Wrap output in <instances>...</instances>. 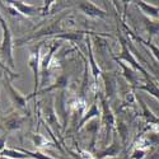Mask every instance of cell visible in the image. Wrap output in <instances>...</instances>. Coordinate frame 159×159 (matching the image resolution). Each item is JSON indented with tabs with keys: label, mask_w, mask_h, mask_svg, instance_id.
<instances>
[{
	"label": "cell",
	"mask_w": 159,
	"mask_h": 159,
	"mask_svg": "<svg viewBox=\"0 0 159 159\" xmlns=\"http://www.w3.org/2000/svg\"><path fill=\"white\" fill-rule=\"evenodd\" d=\"M0 25H2L3 30V39H2V45H0V59H2L3 62H7V66L10 70H13L16 66L14 57H13V36L7 20L2 16V13H0Z\"/></svg>",
	"instance_id": "6da1fadb"
},
{
	"label": "cell",
	"mask_w": 159,
	"mask_h": 159,
	"mask_svg": "<svg viewBox=\"0 0 159 159\" xmlns=\"http://www.w3.org/2000/svg\"><path fill=\"white\" fill-rule=\"evenodd\" d=\"M2 76H3V75H2V73H0V80H2Z\"/></svg>",
	"instance_id": "603a6c76"
},
{
	"label": "cell",
	"mask_w": 159,
	"mask_h": 159,
	"mask_svg": "<svg viewBox=\"0 0 159 159\" xmlns=\"http://www.w3.org/2000/svg\"><path fill=\"white\" fill-rule=\"evenodd\" d=\"M99 116H101V111H99L98 106H97V102H93V103L90 104L89 111L85 113V116L80 120V122H79V125H78V130H80L82 127H84L85 124H87L89 120H92V118H94V117H99Z\"/></svg>",
	"instance_id": "8fae6325"
},
{
	"label": "cell",
	"mask_w": 159,
	"mask_h": 159,
	"mask_svg": "<svg viewBox=\"0 0 159 159\" xmlns=\"http://www.w3.org/2000/svg\"><path fill=\"white\" fill-rule=\"evenodd\" d=\"M85 41H87V47H88V57H89V64H90V69H92V75H93V78H94V83H97L98 78L102 75V71H101V69L98 68V65L94 61L93 51H92V41H90L89 36H87Z\"/></svg>",
	"instance_id": "9c48e42d"
},
{
	"label": "cell",
	"mask_w": 159,
	"mask_h": 159,
	"mask_svg": "<svg viewBox=\"0 0 159 159\" xmlns=\"http://www.w3.org/2000/svg\"><path fill=\"white\" fill-rule=\"evenodd\" d=\"M23 125V118L19 116H13L10 118H8L5 122V127L7 130H16V129H20Z\"/></svg>",
	"instance_id": "e0dca14e"
},
{
	"label": "cell",
	"mask_w": 159,
	"mask_h": 159,
	"mask_svg": "<svg viewBox=\"0 0 159 159\" xmlns=\"http://www.w3.org/2000/svg\"><path fill=\"white\" fill-rule=\"evenodd\" d=\"M43 117L47 124H50L52 127H54L56 131L59 130V122H57V117L55 115V111H54V107H52V104L48 103V106L43 108Z\"/></svg>",
	"instance_id": "7c38bea8"
},
{
	"label": "cell",
	"mask_w": 159,
	"mask_h": 159,
	"mask_svg": "<svg viewBox=\"0 0 159 159\" xmlns=\"http://www.w3.org/2000/svg\"><path fill=\"white\" fill-rule=\"evenodd\" d=\"M5 145H7V135H3L0 136V153L5 149Z\"/></svg>",
	"instance_id": "44dd1931"
},
{
	"label": "cell",
	"mask_w": 159,
	"mask_h": 159,
	"mask_svg": "<svg viewBox=\"0 0 159 159\" xmlns=\"http://www.w3.org/2000/svg\"><path fill=\"white\" fill-rule=\"evenodd\" d=\"M118 152H120V145L117 147L116 141H113V144L110 147V150H104L103 153L98 154V155H97V158H104V157H107V155H116Z\"/></svg>",
	"instance_id": "d6986e66"
},
{
	"label": "cell",
	"mask_w": 159,
	"mask_h": 159,
	"mask_svg": "<svg viewBox=\"0 0 159 159\" xmlns=\"http://www.w3.org/2000/svg\"><path fill=\"white\" fill-rule=\"evenodd\" d=\"M117 62H118V65L121 66V69H122V73H124V75H125V78H126V80L132 85V87H136V84H138V74H136V71L134 70V69H131V68H129V66H126L122 61H118V60H116Z\"/></svg>",
	"instance_id": "4fadbf2b"
},
{
	"label": "cell",
	"mask_w": 159,
	"mask_h": 159,
	"mask_svg": "<svg viewBox=\"0 0 159 159\" xmlns=\"http://www.w3.org/2000/svg\"><path fill=\"white\" fill-rule=\"evenodd\" d=\"M131 34H132V33H131ZM132 36H134V38H136L139 42H141V43H144L147 47H149V48H150V51H152V54L154 55V57L159 61V47H158V46H155V45L150 41V39H148V41H145V39H143L141 37H138V36H135V34H132Z\"/></svg>",
	"instance_id": "ac0fdd59"
},
{
	"label": "cell",
	"mask_w": 159,
	"mask_h": 159,
	"mask_svg": "<svg viewBox=\"0 0 159 159\" xmlns=\"http://www.w3.org/2000/svg\"><path fill=\"white\" fill-rule=\"evenodd\" d=\"M11 80H13L11 76H5V87H7V89H8V93H9V96H10V99H11L13 104H14L18 110L25 111V110H27L28 98L24 97V96H22L19 92H18L14 87H13Z\"/></svg>",
	"instance_id": "277c9868"
},
{
	"label": "cell",
	"mask_w": 159,
	"mask_h": 159,
	"mask_svg": "<svg viewBox=\"0 0 159 159\" xmlns=\"http://www.w3.org/2000/svg\"><path fill=\"white\" fill-rule=\"evenodd\" d=\"M41 47L42 43H38L36 45L32 51H31V55L28 59V64H30V68L33 71V82H34V89H33V93L31 96H28L27 98L31 99L32 97L37 96V90L41 85V61H39V54H41Z\"/></svg>",
	"instance_id": "7a4b0ae2"
},
{
	"label": "cell",
	"mask_w": 159,
	"mask_h": 159,
	"mask_svg": "<svg viewBox=\"0 0 159 159\" xmlns=\"http://www.w3.org/2000/svg\"><path fill=\"white\" fill-rule=\"evenodd\" d=\"M138 101H139V103H140V106H141V110H143V116L145 117V120H147L149 124H159V118L148 108V106L145 104V102L139 97L138 98Z\"/></svg>",
	"instance_id": "2e32d148"
},
{
	"label": "cell",
	"mask_w": 159,
	"mask_h": 159,
	"mask_svg": "<svg viewBox=\"0 0 159 159\" xmlns=\"http://www.w3.org/2000/svg\"><path fill=\"white\" fill-rule=\"evenodd\" d=\"M144 157V152L143 150H135L134 153H132V158L134 159H141Z\"/></svg>",
	"instance_id": "7402d4cb"
},
{
	"label": "cell",
	"mask_w": 159,
	"mask_h": 159,
	"mask_svg": "<svg viewBox=\"0 0 159 159\" xmlns=\"http://www.w3.org/2000/svg\"><path fill=\"white\" fill-rule=\"evenodd\" d=\"M136 5L141 9V11L147 17L153 18V19H158L159 18V8L158 7L152 5V4H148V3L143 2V0H139V2H136Z\"/></svg>",
	"instance_id": "30bf717a"
},
{
	"label": "cell",
	"mask_w": 159,
	"mask_h": 159,
	"mask_svg": "<svg viewBox=\"0 0 159 159\" xmlns=\"http://www.w3.org/2000/svg\"><path fill=\"white\" fill-rule=\"evenodd\" d=\"M8 4L14 8L18 14H22L24 17H32L37 16L38 13H42V8H38L36 5H27L22 2H16L14 0V2H8Z\"/></svg>",
	"instance_id": "ba28073f"
},
{
	"label": "cell",
	"mask_w": 159,
	"mask_h": 159,
	"mask_svg": "<svg viewBox=\"0 0 159 159\" xmlns=\"http://www.w3.org/2000/svg\"><path fill=\"white\" fill-rule=\"evenodd\" d=\"M60 47V42H54L50 46V50L47 52V55L41 60V85H45L47 82V74H48V68L51 64V59L54 57V54L57 51Z\"/></svg>",
	"instance_id": "5b68a950"
},
{
	"label": "cell",
	"mask_w": 159,
	"mask_h": 159,
	"mask_svg": "<svg viewBox=\"0 0 159 159\" xmlns=\"http://www.w3.org/2000/svg\"><path fill=\"white\" fill-rule=\"evenodd\" d=\"M103 79H104V83H106V96H107L108 99H111L115 96L116 89H117L116 79H115V76L108 75V74H103Z\"/></svg>",
	"instance_id": "9a60e30c"
},
{
	"label": "cell",
	"mask_w": 159,
	"mask_h": 159,
	"mask_svg": "<svg viewBox=\"0 0 159 159\" xmlns=\"http://www.w3.org/2000/svg\"><path fill=\"white\" fill-rule=\"evenodd\" d=\"M0 69H3V70H4V71H7L8 74H10V76H11L13 79H14V78H18V76H19L18 74L13 73V71H11V70H10V69L8 68L7 65H4V64H3V61H2V59H0Z\"/></svg>",
	"instance_id": "ffe728a7"
},
{
	"label": "cell",
	"mask_w": 159,
	"mask_h": 159,
	"mask_svg": "<svg viewBox=\"0 0 159 159\" xmlns=\"http://www.w3.org/2000/svg\"><path fill=\"white\" fill-rule=\"evenodd\" d=\"M118 39H120V43H121V52H120V55H118V57L113 56V59H115V60H118V61H126V62H129L130 66H131V69H134L135 71L141 73L145 79H150L148 71L145 70L143 66L136 61V59H135L134 56H132L131 51H130L129 47H127V43H126V41H125V38H124L121 34H118Z\"/></svg>",
	"instance_id": "3957f363"
},
{
	"label": "cell",
	"mask_w": 159,
	"mask_h": 159,
	"mask_svg": "<svg viewBox=\"0 0 159 159\" xmlns=\"http://www.w3.org/2000/svg\"><path fill=\"white\" fill-rule=\"evenodd\" d=\"M101 104H102V108H103L102 117H103V125L106 126V138H110L111 130H112V127L115 125V116H113V113L111 111L110 103L104 98H101Z\"/></svg>",
	"instance_id": "52a82bcc"
},
{
	"label": "cell",
	"mask_w": 159,
	"mask_h": 159,
	"mask_svg": "<svg viewBox=\"0 0 159 159\" xmlns=\"http://www.w3.org/2000/svg\"><path fill=\"white\" fill-rule=\"evenodd\" d=\"M78 9L82 10L85 16L90 17V18H106L107 17V13L103 9L98 8L97 5H94L92 2H79L78 3Z\"/></svg>",
	"instance_id": "8992f818"
},
{
	"label": "cell",
	"mask_w": 159,
	"mask_h": 159,
	"mask_svg": "<svg viewBox=\"0 0 159 159\" xmlns=\"http://www.w3.org/2000/svg\"><path fill=\"white\" fill-rule=\"evenodd\" d=\"M139 90H144L149 93L150 96H153L154 98H157L159 101V87L152 80V79H145V83L143 85H138L136 87Z\"/></svg>",
	"instance_id": "5bb4252c"
}]
</instances>
